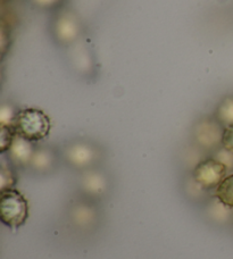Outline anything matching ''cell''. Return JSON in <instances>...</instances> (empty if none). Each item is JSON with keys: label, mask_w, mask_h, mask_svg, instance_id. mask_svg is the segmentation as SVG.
<instances>
[{"label": "cell", "mask_w": 233, "mask_h": 259, "mask_svg": "<svg viewBox=\"0 0 233 259\" xmlns=\"http://www.w3.org/2000/svg\"><path fill=\"white\" fill-rule=\"evenodd\" d=\"M13 128L17 136L34 143L48 137L51 123L43 110L25 108L18 110Z\"/></svg>", "instance_id": "6da1fadb"}, {"label": "cell", "mask_w": 233, "mask_h": 259, "mask_svg": "<svg viewBox=\"0 0 233 259\" xmlns=\"http://www.w3.org/2000/svg\"><path fill=\"white\" fill-rule=\"evenodd\" d=\"M0 217L11 229H18L29 219V202L23 194L14 189L0 191Z\"/></svg>", "instance_id": "7a4b0ae2"}, {"label": "cell", "mask_w": 233, "mask_h": 259, "mask_svg": "<svg viewBox=\"0 0 233 259\" xmlns=\"http://www.w3.org/2000/svg\"><path fill=\"white\" fill-rule=\"evenodd\" d=\"M224 126L215 117H204L195 124L192 130L193 140L205 150H214L222 147Z\"/></svg>", "instance_id": "3957f363"}, {"label": "cell", "mask_w": 233, "mask_h": 259, "mask_svg": "<svg viewBox=\"0 0 233 259\" xmlns=\"http://www.w3.org/2000/svg\"><path fill=\"white\" fill-rule=\"evenodd\" d=\"M227 173L229 170L221 161H218L214 157H209L197 164L193 169L192 177L195 182L202 189H205V190L215 189L216 190V188L220 186L223 180L227 177Z\"/></svg>", "instance_id": "277c9868"}, {"label": "cell", "mask_w": 233, "mask_h": 259, "mask_svg": "<svg viewBox=\"0 0 233 259\" xmlns=\"http://www.w3.org/2000/svg\"><path fill=\"white\" fill-rule=\"evenodd\" d=\"M98 148L86 141H74L64 149V158L67 164L76 169H90L99 160Z\"/></svg>", "instance_id": "5b68a950"}, {"label": "cell", "mask_w": 233, "mask_h": 259, "mask_svg": "<svg viewBox=\"0 0 233 259\" xmlns=\"http://www.w3.org/2000/svg\"><path fill=\"white\" fill-rule=\"evenodd\" d=\"M54 35L58 42L72 45L81 34V24L71 13H63L54 21Z\"/></svg>", "instance_id": "8992f818"}, {"label": "cell", "mask_w": 233, "mask_h": 259, "mask_svg": "<svg viewBox=\"0 0 233 259\" xmlns=\"http://www.w3.org/2000/svg\"><path fill=\"white\" fill-rule=\"evenodd\" d=\"M80 188L87 197L99 199L108 192L109 183L106 175L97 169H87L80 180Z\"/></svg>", "instance_id": "52a82bcc"}, {"label": "cell", "mask_w": 233, "mask_h": 259, "mask_svg": "<svg viewBox=\"0 0 233 259\" xmlns=\"http://www.w3.org/2000/svg\"><path fill=\"white\" fill-rule=\"evenodd\" d=\"M35 149L33 142L16 134L11 148L7 151L9 161L16 167H29Z\"/></svg>", "instance_id": "ba28073f"}, {"label": "cell", "mask_w": 233, "mask_h": 259, "mask_svg": "<svg viewBox=\"0 0 233 259\" xmlns=\"http://www.w3.org/2000/svg\"><path fill=\"white\" fill-rule=\"evenodd\" d=\"M69 216H71L73 224L81 230L90 229L98 221V211L96 210V208L90 203L86 202L75 203L72 207Z\"/></svg>", "instance_id": "9c48e42d"}, {"label": "cell", "mask_w": 233, "mask_h": 259, "mask_svg": "<svg viewBox=\"0 0 233 259\" xmlns=\"http://www.w3.org/2000/svg\"><path fill=\"white\" fill-rule=\"evenodd\" d=\"M56 165V155L49 148H36L29 167L35 173L45 174L51 172Z\"/></svg>", "instance_id": "30bf717a"}, {"label": "cell", "mask_w": 233, "mask_h": 259, "mask_svg": "<svg viewBox=\"0 0 233 259\" xmlns=\"http://www.w3.org/2000/svg\"><path fill=\"white\" fill-rule=\"evenodd\" d=\"M215 117L223 126L233 124V96H227L217 105Z\"/></svg>", "instance_id": "8fae6325"}, {"label": "cell", "mask_w": 233, "mask_h": 259, "mask_svg": "<svg viewBox=\"0 0 233 259\" xmlns=\"http://www.w3.org/2000/svg\"><path fill=\"white\" fill-rule=\"evenodd\" d=\"M215 194L218 201L233 209V173L223 180L220 186L216 188Z\"/></svg>", "instance_id": "7c38bea8"}, {"label": "cell", "mask_w": 233, "mask_h": 259, "mask_svg": "<svg viewBox=\"0 0 233 259\" xmlns=\"http://www.w3.org/2000/svg\"><path fill=\"white\" fill-rule=\"evenodd\" d=\"M17 179L15 172L12 168L11 164L6 161H2V169H0V191L7 190V189H14L16 186Z\"/></svg>", "instance_id": "4fadbf2b"}, {"label": "cell", "mask_w": 233, "mask_h": 259, "mask_svg": "<svg viewBox=\"0 0 233 259\" xmlns=\"http://www.w3.org/2000/svg\"><path fill=\"white\" fill-rule=\"evenodd\" d=\"M15 136L16 133L13 127L0 125V151L2 154H6L9 150Z\"/></svg>", "instance_id": "5bb4252c"}, {"label": "cell", "mask_w": 233, "mask_h": 259, "mask_svg": "<svg viewBox=\"0 0 233 259\" xmlns=\"http://www.w3.org/2000/svg\"><path fill=\"white\" fill-rule=\"evenodd\" d=\"M18 110L13 107L11 104H3L0 108V125L13 127Z\"/></svg>", "instance_id": "9a60e30c"}, {"label": "cell", "mask_w": 233, "mask_h": 259, "mask_svg": "<svg viewBox=\"0 0 233 259\" xmlns=\"http://www.w3.org/2000/svg\"><path fill=\"white\" fill-rule=\"evenodd\" d=\"M213 157L218 161H221L229 172H233V152L224 149L223 147H220L214 151Z\"/></svg>", "instance_id": "2e32d148"}, {"label": "cell", "mask_w": 233, "mask_h": 259, "mask_svg": "<svg viewBox=\"0 0 233 259\" xmlns=\"http://www.w3.org/2000/svg\"><path fill=\"white\" fill-rule=\"evenodd\" d=\"M222 147L233 152V124L224 127L222 137Z\"/></svg>", "instance_id": "e0dca14e"}, {"label": "cell", "mask_w": 233, "mask_h": 259, "mask_svg": "<svg viewBox=\"0 0 233 259\" xmlns=\"http://www.w3.org/2000/svg\"><path fill=\"white\" fill-rule=\"evenodd\" d=\"M0 34H2V54L3 56H5L7 52V48L11 46L9 45L11 44V30H9V27L5 24V22H3Z\"/></svg>", "instance_id": "ac0fdd59"}, {"label": "cell", "mask_w": 233, "mask_h": 259, "mask_svg": "<svg viewBox=\"0 0 233 259\" xmlns=\"http://www.w3.org/2000/svg\"><path fill=\"white\" fill-rule=\"evenodd\" d=\"M34 2L43 7H51L57 4L59 0H34Z\"/></svg>", "instance_id": "d6986e66"}]
</instances>
